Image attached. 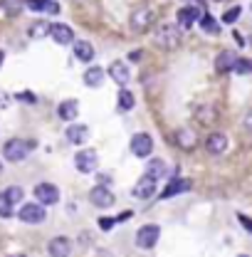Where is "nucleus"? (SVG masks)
<instances>
[{
  "mask_svg": "<svg viewBox=\"0 0 252 257\" xmlns=\"http://www.w3.org/2000/svg\"><path fill=\"white\" fill-rule=\"evenodd\" d=\"M232 72H237V74H247V72H250V62H247L245 57H235Z\"/></svg>",
  "mask_w": 252,
  "mask_h": 257,
  "instance_id": "32",
  "label": "nucleus"
},
{
  "mask_svg": "<svg viewBox=\"0 0 252 257\" xmlns=\"http://www.w3.org/2000/svg\"><path fill=\"white\" fill-rule=\"evenodd\" d=\"M35 200L42 205H55L60 203V188L55 183H37L35 186Z\"/></svg>",
  "mask_w": 252,
  "mask_h": 257,
  "instance_id": "7",
  "label": "nucleus"
},
{
  "mask_svg": "<svg viewBox=\"0 0 252 257\" xmlns=\"http://www.w3.org/2000/svg\"><path fill=\"white\" fill-rule=\"evenodd\" d=\"M99 225H101V230H109V227L114 225V220H111V218H101V220H99Z\"/></svg>",
  "mask_w": 252,
  "mask_h": 257,
  "instance_id": "35",
  "label": "nucleus"
},
{
  "mask_svg": "<svg viewBox=\"0 0 252 257\" xmlns=\"http://www.w3.org/2000/svg\"><path fill=\"white\" fill-rule=\"evenodd\" d=\"M77 114H79V101H77V99H64V101H60V106H57V116H60V119L74 121Z\"/></svg>",
  "mask_w": 252,
  "mask_h": 257,
  "instance_id": "18",
  "label": "nucleus"
},
{
  "mask_svg": "<svg viewBox=\"0 0 252 257\" xmlns=\"http://www.w3.org/2000/svg\"><path fill=\"white\" fill-rule=\"evenodd\" d=\"M74 57L79 62H92L94 60V47L87 42V40H77L74 42Z\"/></svg>",
  "mask_w": 252,
  "mask_h": 257,
  "instance_id": "20",
  "label": "nucleus"
},
{
  "mask_svg": "<svg viewBox=\"0 0 252 257\" xmlns=\"http://www.w3.org/2000/svg\"><path fill=\"white\" fill-rule=\"evenodd\" d=\"M89 200L96 208H111L114 205V191H109L106 186H94L89 191Z\"/></svg>",
  "mask_w": 252,
  "mask_h": 257,
  "instance_id": "9",
  "label": "nucleus"
},
{
  "mask_svg": "<svg viewBox=\"0 0 252 257\" xmlns=\"http://www.w3.org/2000/svg\"><path fill=\"white\" fill-rule=\"evenodd\" d=\"M195 3H203V0H195Z\"/></svg>",
  "mask_w": 252,
  "mask_h": 257,
  "instance_id": "41",
  "label": "nucleus"
},
{
  "mask_svg": "<svg viewBox=\"0 0 252 257\" xmlns=\"http://www.w3.org/2000/svg\"><path fill=\"white\" fill-rule=\"evenodd\" d=\"M32 144L25 141V139H10L5 146H3V159L10 161V163H20L30 156Z\"/></svg>",
  "mask_w": 252,
  "mask_h": 257,
  "instance_id": "2",
  "label": "nucleus"
},
{
  "mask_svg": "<svg viewBox=\"0 0 252 257\" xmlns=\"http://www.w3.org/2000/svg\"><path fill=\"white\" fill-rule=\"evenodd\" d=\"M195 119L203 124V126H213V121H218V109L215 106H200L195 111Z\"/></svg>",
  "mask_w": 252,
  "mask_h": 257,
  "instance_id": "21",
  "label": "nucleus"
},
{
  "mask_svg": "<svg viewBox=\"0 0 252 257\" xmlns=\"http://www.w3.org/2000/svg\"><path fill=\"white\" fill-rule=\"evenodd\" d=\"M240 13H242V8L240 5H235V8H230V10H225V15H222V23H227V25H232L237 18H240Z\"/></svg>",
  "mask_w": 252,
  "mask_h": 257,
  "instance_id": "31",
  "label": "nucleus"
},
{
  "mask_svg": "<svg viewBox=\"0 0 252 257\" xmlns=\"http://www.w3.org/2000/svg\"><path fill=\"white\" fill-rule=\"evenodd\" d=\"M232 62H235V55L232 52H220L218 60H215V69L220 74H227V72H232Z\"/></svg>",
  "mask_w": 252,
  "mask_h": 257,
  "instance_id": "23",
  "label": "nucleus"
},
{
  "mask_svg": "<svg viewBox=\"0 0 252 257\" xmlns=\"http://www.w3.org/2000/svg\"><path fill=\"white\" fill-rule=\"evenodd\" d=\"M3 193H5V198H8L13 205H15V203H20V200H23V195H25V191H23L20 186H10V188H5Z\"/></svg>",
  "mask_w": 252,
  "mask_h": 257,
  "instance_id": "28",
  "label": "nucleus"
},
{
  "mask_svg": "<svg viewBox=\"0 0 252 257\" xmlns=\"http://www.w3.org/2000/svg\"><path fill=\"white\" fill-rule=\"evenodd\" d=\"M47 35H50L57 45H69V42H74V32H72L69 25H64V23H55V25H50Z\"/></svg>",
  "mask_w": 252,
  "mask_h": 257,
  "instance_id": "12",
  "label": "nucleus"
},
{
  "mask_svg": "<svg viewBox=\"0 0 252 257\" xmlns=\"http://www.w3.org/2000/svg\"><path fill=\"white\" fill-rule=\"evenodd\" d=\"M42 10H45V13H60V5H57L55 0H45V3H42Z\"/></svg>",
  "mask_w": 252,
  "mask_h": 257,
  "instance_id": "33",
  "label": "nucleus"
},
{
  "mask_svg": "<svg viewBox=\"0 0 252 257\" xmlns=\"http://www.w3.org/2000/svg\"><path fill=\"white\" fill-rule=\"evenodd\" d=\"M198 23H200L203 32H208V35H218V32H220V25H218V20H215L213 15H200Z\"/></svg>",
  "mask_w": 252,
  "mask_h": 257,
  "instance_id": "25",
  "label": "nucleus"
},
{
  "mask_svg": "<svg viewBox=\"0 0 252 257\" xmlns=\"http://www.w3.org/2000/svg\"><path fill=\"white\" fill-rule=\"evenodd\" d=\"M89 139V128L84 126V124H72V126H67V141L69 144H84Z\"/></svg>",
  "mask_w": 252,
  "mask_h": 257,
  "instance_id": "19",
  "label": "nucleus"
},
{
  "mask_svg": "<svg viewBox=\"0 0 252 257\" xmlns=\"http://www.w3.org/2000/svg\"><path fill=\"white\" fill-rule=\"evenodd\" d=\"M42 3H45V0H25V5L30 8L32 13H37V10H42Z\"/></svg>",
  "mask_w": 252,
  "mask_h": 257,
  "instance_id": "34",
  "label": "nucleus"
},
{
  "mask_svg": "<svg viewBox=\"0 0 252 257\" xmlns=\"http://www.w3.org/2000/svg\"><path fill=\"white\" fill-rule=\"evenodd\" d=\"M173 141H176V146H178L181 151H193L195 144H198V136H195V131H190V128H178V131L173 134Z\"/></svg>",
  "mask_w": 252,
  "mask_h": 257,
  "instance_id": "13",
  "label": "nucleus"
},
{
  "mask_svg": "<svg viewBox=\"0 0 252 257\" xmlns=\"http://www.w3.org/2000/svg\"><path fill=\"white\" fill-rule=\"evenodd\" d=\"M10 257H25V255H10Z\"/></svg>",
  "mask_w": 252,
  "mask_h": 257,
  "instance_id": "40",
  "label": "nucleus"
},
{
  "mask_svg": "<svg viewBox=\"0 0 252 257\" xmlns=\"http://www.w3.org/2000/svg\"><path fill=\"white\" fill-rule=\"evenodd\" d=\"M240 257H247V255H240Z\"/></svg>",
  "mask_w": 252,
  "mask_h": 257,
  "instance_id": "42",
  "label": "nucleus"
},
{
  "mask_svg": "<svg viewBox=\"0 0 252 257\" xmlns=\"http://www.w3.org/2000/svg\"><path fill=\"white\" fill-rule=\"evenodd\" d=\"M3 60H5V52L0 50V67H3Z\"/></svg>",
  "mask_w": 252,
  "mask_h": 257,
  "instance_id": "38",
  "label": "nucleus"
},
{
  "mask_svg": "<svg viewBox=\"0 0 252 257\" xmlns=\"http://www.w3.org/2000/svg\"><path fill=\"white\" fill-rule=\"evenodd\" d=\"M109 77H111L116 84L126 87V84H129V79H131V72H129V67H126L121 60H114V62L109 64Z\"/></svg>",
  "mask_w": 252,
  "mask_h": 257,
  "instance_id": "15",
  "label": "nucleus"
},
{
  "mask_svg": "<svg viewBox=\"0 0 252 257\" xmlns=\"http://www.w3.org/2000/svg\"><path fill=\"white\" fill-rule=\"evenodd\" d=\"M0 8L5 10V15L15 18V15H20V13H23V8H25V0H0Z\"/></svg>",
  "mask_w": 252,
  "mask_h": 257,
  "instance_id": "24",
  "label": "nucleus"
},
{
  "mask_svg": "<svg viewBox=\"0 0 252 257\" xmlns=\"http://www.w3.org/2000/svg\"><path fill=\"white\" fill-rule=\"evenodd\" d=\"M240 223L245 225V230H252V223L247 220V218H245V215H240Z\"/></svg>",
  "mask_w": 252,
  "mask_h": 257,
  "instance_id": "37",
  "label": "nucleus"
},
{
  "mask_svg": "<svg viewBox=\"0 0 252 257\" xmlns=\"http://www.w3.org/2000/svg\"><path fill=\"white\" fill-rule=\"evenodd\" d=\"M129 149H131V154H134V156L146 159V156H151V151H154V139H151L149 134H134V136H131Z\"/></svg>",
  "mask_w": 252,
  "mask_h": 257,
  "instance_id": "5",
  "label": "nucleus"
},
{
  "mask_svg": "<svg viewBox=\"0 0 252 257\" xmlns=\"http://www.w3.org/2000/svg\"><path fill=\"white\" fill-rule=\"evenodd\" d=\"M154 20H156V13H154L151 8H139V10L131 13L129 25H131L134 32H146L151 25H154Z\"/></svg>",
  "mask_w": 252,
  "mask_h": 257,
  "instance_id": "3",
  "label": "nucleus"
},
{
  "mask_svg": "<svg viewBox=\"0 0 252 257\" xmlns=\"http://www.w3.org/2000/svg\"><path fill=\"white\" fill-rule=\"evenodd\" d=\"M200 15H203V13H200L198 5H186V8H181V10H178V28H193V25L198 23Z\"/></svg>",
  "mask_w": 252,
  "mask_h": 257,
  "instance_id": "14",
  "label": "nucleus"
},
{
  "mask_svg": "<svg viewBox=\"0 0 252 257\" xmlns=\"http://www.w3.org/2000/svg\"><path fill=\"white\" fill-rule=\"evenodd\" d=\"M156 181L151 178V176H144L136 186H134V191H131V195L134 198H139V200H149V198H154V193H156Z\"/></svg>",
  "mask_w": 252,
  "mask_h": 257,
  "instance_id": "10",
  "label": "nucleus"
},
{
  "mask_svg": "<svg viewBox=\"0 0 252 257\" xmlns=\"http://www.w3.org/2000/svg\"><path fill=\"white\" fill-rule=\"evenodd\" d=\"M13 208H15V205L5 198V193H0V218H10V215H13Z\"/></svg>",
  "mask_w": 252,
  "mask_h": 257,
  "instance_id": "29",
  "label": "nucleus"
},
{
  "mask_svg": "<svg viewBox=\"0 0 252 257\" xmlns=\"http://www.w3.org/2000/svg\"><path fill=\"white\" fill-rule=\"evenodd\" d=\"M45 205L42 203H25L20 210H18V218L23 220V223H28V225H37V223H42L45 220Z\"/></svg>",
  "mask_w": 252,
  "mask_h": 257,
  "instance_id": "4",
  "label": "nucleus"
},
{
  "mask_svg": "<svg viewBox=\"0 0 252 257\" xmlns=\"http://www.w3.org/2000/svg\"><path fill=\"white\" fill-rule=\"evenodd\" d=\"M190 188H193V183H190L188 178H173V181L166 186V191L161 193V198H163V200H168V198H173V195L188 193Z\"/></svg>",
  "mask_w": 252,
  "mask_h": 257,
  "instance_id": "16",
  "label": "nucleus"
},
{
  "mask_svg": "<svg viewBox=\"0 0 252 257\" xmlns=\"http://www.w3.org/2000/svg\"><path fill=\"white\" fill-rule=\"evenodd\" d=\"M161 237V227L158 225H144L139 232H136V245L141 250H154V245Z\"/></svg>",
  "mask_w": 252,
  "mask_h": 257,
  "instance_id": "6",
  "label": "nucleus"
},
{
  "mask_svg": "<svg viewBox=\"0 0 252 257\" xmlns=\"http://www.w3.org/2000/svg\"><path fill=\"white\" fill-rule=\"evenodd\" d=\"M101 82H104V69L101 67H89L84 72V84L87 87H99Z\"/></svg>",
  "mask_w": 252,
  "mask_h": 257,
  "instance_id": "22",
  "label": "nucleus"
},
{
  "mask_svg": "<svg viewBox=\"0 0 252 257\" xmlns=\"http://www.w3.org/2000/svg\"><path fill=\"white\" fill-rule=\"evenodd\" d=\"M146 176H151L154 181H158L161 176H166V163L161 159H154L149 166H146Z\"/></svg>",
  "mask_w": 252,
  "mask_h": 257,
  "instance_id": "26",
  "label": "nucleus"
},
{
  "mask_svg": "<svg viewBox=\"0 0 252 257\" xmlns=\"http://www.w3.org/2000/svg\"><path fill=\"white\" fill-rule=\"evenodd\" d=\"M74 166H77L79 173H94L96 168H99V156H96V151H92V149L79 151V154L74 156Z\"/></svg>",
  "mask_w": 252,
  "mask_h": 257,
  "instance_id": "8",
  "label": "nucleus"
},
{
  "mask_svg": "<svg viewBox=\"0 0 252 257\" xmlns=\"http://www.w3.org/2000/svg\"><path fill=\"white\" fill-rule=\"evenodd\" d=\"M205 151H208L210 156H220V154H225V151H227V136L213 131V134L205 139Z\"/></svg>",
  "mask_w": 252,
  "mask_h": 257,
  "instance_id": "11",
  "label": "nucleus"
},
{
  "mask_svg": "<svg viewBox=\"0 0 252 257\" xmlns=\"http://www.w3.org/2000/svg\"><path fill=\"white\" fill-rule=\"evenodd\" d=\"M47 30H50V23H42V20H40V23H35L30 28V37H35V40H37V37H45Z\"/></svg>",
  "mask_w": 252,
  "mask_h": 257,
  "instance_id": "30",
  "label": "nucleus"
},
{
  "mask_svg": "<svg viewBox=\"0 0 252 257\" xmlns=\"http://www.w3.org/2000/svg\"><path fill=\"white\" fill-rule=\"evenodd\" d=\"M134 104H136V99H134V92H129V89H121V92H119V111H129V109H134Z\"/></svg>",
  "mask_w": 252,
  "mask_h": 257,
  "instance_id": "27",
  "label": "nucleus"
},
{
  "mask_svg": "<svg viewBox=\"0 0 252 257\" xmlns=\"http://www.w3.org/2000/svg\"><path fill=\"white\" fill-rule=\"evenodd\" d=\"M0 173H3V161H0Z\"/></svg>",
  "mask_w": 252,
  "mask_h": 257,
  "instance_id": "39",
  "label": "nucleus"
},
{
  "mask_svg": "<svg viewBox=\"0 0 252 257\" xmlns=\"http://www.w3.org/2000/svg\"><path fill=\"white\" fill-rule=\"evenodd\" d=\"M129 60H131V62H139V60H141V50H134V52L129 55Z\"/></svg>",
  "mask_w": 252,
  "mask_h": 257,
  "instance_id": "36",
  "label": "nucleus"
},
{
  "mask_svg": "<svg viewBox=\"0 0 252 257\" xmlns=\"http://www.w3.org/2000/svg\"><path fill=\"white\" fill-rule=\"evenodd\" d=\"M154 42L163 50H173L181 45V28L173 25V23H166V25H158L156 35H154Z\"/></svg>",
  "mask_w": 252,
  "mask_h": 257,
  "instance_id": "1",
  "label": "nucleus"
},
{
  "mask_svg": "<svg viewBox=\"0 0 252 257\" xmlns=\"http://www.w3.org/2000/svg\"><path fill=\"white\" fill-rule=\"evenodd\" d=\"M47 252H50V257H69L72 255V242L67 237H52L50 245H47Z\"/></svg>",
  "mask_w": 252,
  "mask_h": 257,
  "instance_id": "17",
  "label": "nucleus"
}]
</instances>
